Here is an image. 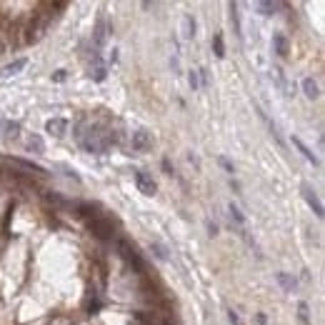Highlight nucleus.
I'll list each match as a JSON object with an SVG mask.
<instances>
[{
	"label": "nucleus",
	"instance_id": "obj_1",
	"mask_svg": "<svg viewBox=\"0 0 325 325\" xmlns=\"http://www.w3.org/2000/svg\"><path fill=\"white\" fill-rule=\"evenodd\" d=\"M78 140L80 145L88 150V153H95V155H103L110 150V145L118 140L110 130H98V128H90L88 133H78Z\"/></svg>",
	"mask_w": 325,
	"mask_h": 325
},
{
	"label": "nucleus",
	"instance_id": "obj_2",
	"mask_svg": "<svg viewBox=\"0 0 325 325\" xmlns=\"http://www.w3.org/2000/svg\"><path fill=\"white\" fill-rule=\"evenodd\" d=\"M135 185H138V190L143 195H155V190H158L153 175H148L145 170H135Z\"/></svg>",
	"mask_w": 325,
	"mask_h": 325
},
{
	"label": "nucleus",
	"instance_id": "obj_3",
	"mask_svg": "<svg viewBox=\"0 0 325 325\" xmlns=\"http://www.w3.org/2000/svg\"><path fill=\"white\" fill-rule=\"evenodd\" d=\"M130 145H133V150H135V153H145V150L153 145V138H150V133H148V130H135V133H133V138H130Z\"/></svg>",
	"mask_w": 325,
	"mask_h": 325
},
{
	"label": "nucleus",
	"instance_id": "obj_4",
	"mask_svg": "<svg viewBox=\"0 0 325 325\" xmlns=\"http://www.w3.org/2000/svg\"><path fill=\"white\" fill-rule=\"evenodd\" d=\"M45 130H48L50 135H55V138H63V135L68 133V120H65V118H50V120L45 123Z\"/></svg>",
	"mask_w": 325,
	"mask_h": 325
},
{
	"label": "nucleus",
	"instance_id": "obj_5",
	"mask_svg": "<svg viewBox=\"0 0 325 325\" xmlns=\"http://www.w3.org/2000/svg\"><path fill=\"white\" fill-rule=\"evenodd\" d=\"M303 198L308 200V205L313 208V213H315L318 218H323V203L318 200V195H315V190H313L310 185H303Z\"/></svg>",
	"mask_w": 325,
	"mask_h": 325
},
{
	"label": "nucleus",
	"instance_id": "obj_6",
	"mask_svg": "<svg viewBox=\"0 0 325 325\" xmlns=\"http://www.w3.org/2000/svg\"><path fill=\"white\" fill-rule=\"evenodd\" d=\"M273 48H275V53L280 58H288V53H290V45H288L285 35H273Z\"/></svg>",
	"mask_w": 325,
	"mask_h": 325
},
{
	"label": "nucleus",
	"instance_id": "obj_7",
	"mask_svg": "<svg viewBox=\"0 0 325 325\" xmlns=\"http://www.w3.org/2000/svg\"><path fill=\"white\" fill-rule=\"evenodd\" d=\"M25 65H28V60H25V58H18V60H13L10 65H5V68H3V73H0V75H3V78H10V75L20 73V70H23Z\"/></svg>",
	"mask_w": 325,
	"mask_h": 325
},
{
	"label": "nucleus",
	"instance_id": "obj_8",
	"mask_svg": "<svg viewBox=\"0 0 325 325\" xmlns=\"http://www.w3.org/2000/svg\"><path fill=\"white\" fill-rule=\"evenodd\" d=\"M105 40H108V23H105V20H100V23H98V28H95L93 43H95L98 48H103V45H105Z\"/></svg>",
	"mask_w": 325,
	"mask_h": 325
},
{
	"label": "nucleus",
	"instance_id": "obj_9",
	"mask_svg": "<svg viewBox=\"0 0 325 325\" xmlns=\"http://www.w3.org/2000/svg\"><path fill=\"white\" fill-rule=\"evenodd\" d=\"M303 93H305L310 100H315V98L320 95V88H318V83H315L313 78H303Z\"/></svg>",
	"mask_w": 325,
	"mask_h": 325
},
{
	"label": "nucleus",
	"instance_id": "obj_10",
	"mask_svg": "<svg viewBox=\"0 0 325 325\" xmlns=\"http://www.w3.org/2000/svg\"><path fill=\"white\" fill-rule=\"evenodd\" d=\"M293 143H295V145H298V150H300V153H303V158H305V160H308V162H313V165H318V158H315V155H313V153H310V148H308V145H305V143H303V140H300V138H293Z\"/></svg>",
	"mask_w": 325,
	"mask_h": 325
},
{
	"label": "nucleus",
	"instance_id": "obj_11",
	"mask_svg": "<svg viewBox=\"0 0 325 325\" xmlns=\"http://www.w3.org/2000/svg\"><path fill=\"white\" fill-rule=\"evenodd\" d=\"M183 38H188V40L195 38V20H193V15L183 18Z\"/></svg>",
	"mask_w": 325,
	"mask_h": 325
},
{
	"label": "nucleus",
	"instance_id": "obj_12",
	"mask_svg": "<svg viewBox=\"0 0 325 325\" xmlns=\"http://www.w3.org/2000/svg\"><path fill=\"white\" fill-rule=\"evenodd\" d=\"M28 150H33V153H45L43 138H40V135H30V138H28Z\"/></svg>",
	"mask_w": 325,
	"mask_h": 325
},
{
	"label": "nucleus",
	"instance_id": "obj_13",
	"mask_svg": "<svg viewBox=\"0 0 325 325\" xmlns=\"http://www.w3.org/2000/svg\"><path fill=\"white\" fill-rule=\"evenodd\" d=\"M255 8L263 13V15H273L278 10V3H255Z\"/></svg>",
	"mask_w": 325,
	"mask_h": 325
},
{
	"label": "nucleus",
	"instance_id": "obj_14",
	"mask_svg": "<svg viewBox=\"0 0 325 325\" xmlns=\"http://www.w3.org/2000/svg\"><path fill=\"white\" fill-rule=\"evenodd\" d=\"M228 210H230V218H233L238 225H245V215L238 210V205H233V203H230V205H228Z\"/></svg>",
	"mask_w": 325,
	"mask_h": 325
},
{
	"label": "nucleus",
	"instance_id": "obj_15",
	"mask_svg": "<svg viewBox=\"0 0 325 325\" xmlns=\"http://www.w3.org/2000/svg\"><path fill=\"white\" fill-rule=\"evenodd\" d=\"M278 283H280L285 290H293V288H295V280H293L288 273H278Z\"/></svg>",
	"mask_w": 325,
	"mask_h": 325
},
{
	"label": "nucleus",
	"instance_id": "obj_16",
	"mask_svg": "<svg viewBox=\"0 0 325 325\" xmlns=\"http://www.w3.org/2000/svg\"><path fill=\"white\" fill-rule=\"evenodd\" d=\"M213 45H215V55H218V58H225V48H223V35H215V38H213Z\"/></svg>",
	"mask_w": 325,
	"mask_h": 325
},
{
	"label": "nucleus",
	"instance_id": "obj_17",
	"mask_svg": "<svg viewBox=\"0 0 325 325\" xmlns=\"http://www.w3.org/2000/svg\"><path fill=\"white\" fill-rule=\"evenodd\" d=\"M150 250H155V255H158L160 260H168V253H165V248H162V245H158V243H150Z\"/></svg>",
	"mask_w": 325,
	"mask_h": 325
},
{
	"label": "nucleus",
	"instance_id": "obj_18",
	"mask_svg": "<svg viewBox=\"0 0 325 325\" xmlns=\"http://www.w3.org/2000/svg\"><path fill=\"white\" fill-rule=\"evenodd\" d=\"M5 130H8V135H5V138L10 140V138H18V133H20V125H18V123H8V128H5Z\"/></svg>",
	"mask_w": 325,
	"mask_h": 325
},
{
	"label": "nucleus",
	"instance_id": "obj_19",
	"mask_svg": "<svg viewBox=\"0 0 325 325\" xmlns=\"http://www.w3.org/2000/svg\"><path fill=\"white\" fill-rule=\"evenodd\" d=\"M218 162H220V165L228 170V173H235V168H233V162L228 160V158H218Z\"/></svg>",
	"mask_w": 325,
	"mask_h": 325
},
{
	"label": "nucleus",
	"instance_id": "obj_20",
	"mask_svg": "<svg viewBox=\"0 0 325 325\" xmlns=\"http://www.w3.org/2000/svg\"><path fill=\"white\" fill-rule=\"evenodd\" d=\"M188 83H190L193 90H198V88H200V83H198V73H190V75H188Z\"/></svg>",
	"mask_w": 325,
	"mask_h": 325
},
{
	"label": "nucleus",
	"instance_id": "obj_21",
	"mask_svg": "<svg viewBox=\"0 0 325 325\" xmlns=\"http://www.w3.org/2000/svg\"><path fill=\"white\" fill-rule=\"evenodd\" d=\"M298 310H300V318H303V323H308V320H310V315H308V305H305V303H300V305H298Z\"/></svg>",
	"mask_w": 325,
	"mask_h": 325
},
{
	"label": "nucleus",
	"instance_id": "obj_22",
	"mask_svg": "<svg viewBox=\"0 0 325 325\" xmlns=\"http://www.w3.org/2000/svg\"><path fill=\"white\" fill-rule=\"evenodd\" d=\"M228 318H230V323H233V325H243V323H240V315H238L235 310H228Z\"/></svg>",
	"mask_w": 325,
	"mask_h": 325
},
{
	"label": "nucleus",
	"instance_id": "obj_23",
	"mask_svg": "<svg viewBox=\"0 0 325 325\" xmlns=\"http://www.w3.org/2000/svg\"><path fill=\"white\" fill-rule=\"evenodd\" d=\"M53 80H58V83H63V80H65V70H58V73L53 75Z\"/></svg>",
	"mask_w": 325,
	"mask_h": 325
},
{
	"label": "nucleus",
	"instance_id": "obj_24",
	"mask_svg": "<svg viewBox=\"0 0 325 325\" xmlns=\"http://www.w3.org/2000/svg\"><path fill=\"white\" fill-rule=\"evenodd\" d=\"M208 230H210V235H218V225L215 223H208Z\"/></svg>",
	"mask_w": 325,
	"mask_h": 325
},
{
	"label": "nucleus",
	"instance_id": "obj_25",
	"mask_svg": "<svg viewBox=\"0 0 325 325\" xmlns=\"http://www.w3.org/2000/svg\"><path fill=\"white\" fill-rule=\"evenodd\" d=\"M258 323H260V325H265V323H268V318H265L263 313H258Z\"/></svg>",
	"mask_w": 325,
	"mask_h": 325
}]
</instances>
